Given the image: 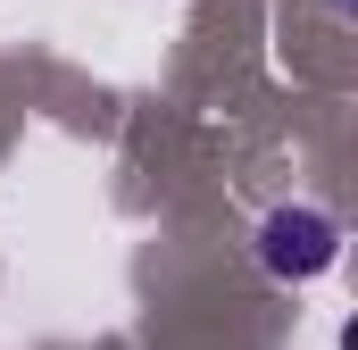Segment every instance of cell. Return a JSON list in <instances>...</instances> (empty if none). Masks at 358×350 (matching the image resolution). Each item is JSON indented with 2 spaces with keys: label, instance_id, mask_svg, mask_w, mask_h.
<instances>
[{
  "label": "cell",
  "instance_id": "6da1fadb",
  "mask_svg": "<svg viewBox=\"0 0 358 350\" xmlns=\"http://www.w3.org/2000/svg\"><path fill=\"white\" fill-rule=\"evenodd\" d=\"M250 259L267 267L275 284H317L342 267V217L325 200H275L250 234Z\"/></svg>",
  "mask_w": 358,
  "mask_h": 350
},
{
  "label": "cell",
  "instance_id": "7a4b0ae2",
  "mask_svg": "<svg viewBox=\"0 0 358 350\" xmlns=\"http://www.w3.org/2000/svg\"><path fill=\"white\" fill-rule=\"evenodd\" d=\"M334 8H350V0H334Z\"/></svg>",
  "mask_w": 358,
  "mask_h": 350
}]
</instances>
